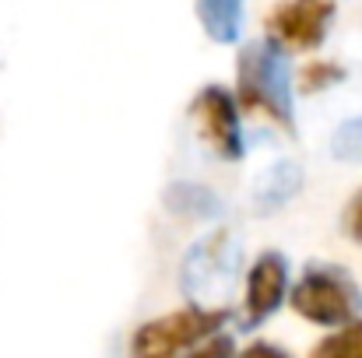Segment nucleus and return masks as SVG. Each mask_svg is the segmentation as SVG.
<instances>
[{"label": "nucleus", "instance_id": "obj_1", "mask_svg": "<svg viewBox=\"0 0 362 358\" xmlns=\"http://www.w3.org/2000/svg\"><path fill=\"white\" fill-rule=\"evenodd\" d=\"M288 46H281L274 35L257 39L240 49L236 60V99L243 109L264 113L285 126L296 130V106H292V74H288Z\"/></svg>", "mask_w": 362, "mask_h": 358}, {"label": "nucleus", "instance_id": "obj_2", "mask_svg": "<svg viewBox=\"0 0 362 358\" xmlns=\"http://www.w3.org/2000/svg\"><path fill=\"white\" fill-rule=\"evenodd\" d=\"M240 263L243 246L229 229H215L204 239H197L180 263V288L187 302L208 309H229V299L240 281Z\"/></svg>", "mask_w": 362, "mask_h": 358}, {"label": "nucleus", "instance_id": "obj_3", "mask_svg": "<svg viewBox=\"0 0 362 358\" xmlns=\"http://www.w3.org/2000/svg\"><path fill=\"white\" fill-rule=\"evenodd\" d=\"M288 306L317 327H345L359 320L362 292L349 278V270L331 267V263H310L303 278L292 285Z\"/></svg>", "mask_w": 362, "mask_h": 358}, {"label": "nucleus", "instance_id": "obj_4", "mask_svg": "<svg viewBox=\"0 0 362 358\" xmlns=\"http://www.w3.org/2000/svg\"><path fill=\"white\" fill-rule=\"evenodd\" d=\"M226 323H229V309H208V306L190 302V309L165 313L158 320L141 323L130 338V352L137 358H165L176 352H194L201 341L218 334Z\"/></svg>", "mask_w": 362, "mask_h": 358}, {"label": "nucleus", "instance_id": "obj_5", "mask_svg": "<svg viewBox=\"0 0 362 358\" xmlns=\"http://www.w3.org/2000/svg\"><path fill=\"white\" fill-rule=\"evenodd\" d=\"M190 117H194L201 137L208 141V148L218 158L240 162L246 155V141H243V126H240V99L229 88L204 85L194 95V102H190Z\"/></svg>", "mask_w": 362, "mask_h": 358}, {"label": "nucleus", "instance_id": "obj_6", "mask_svg": "<svg viewBox=\"0 0 362 358\" xmlns=\"http://www.w3.org/2000/svg\"><path fill=\"white\" fill-rule=\"evenodd\" d=\"M334 11H338L334 0H281L267 14V32L281 46L306 53V49H317L327 39Z\"/></svg>", "mask_w": 362, "mask_h": 358}, {"label": "nucleus", "instance_id": "obj_7", "mask_svg": "<svg viewBox=\"0 0 362 358\" xmlns=\"http://www.w3.org/2000/svg\"><path fill=\"white\" fill-rule=\"evenodd\" d=\"M288 295V260L278 249H267L253 260L246 274V299H243V330H257L267 323Z\"/></svg>", "mask_w": 362, "mask_h": 358}, {"label": "nucleus", "instance_id": "obj_8", "mask_svg": "<svg viewBox=\"0 0 362 358\" xmlns=\"http://www.w3.org/2000/svg\"><path fill=\"white\" fill-rule=\"evenodd\" d=\"M299 190H303V165L292 162V158H278V162H271V165L257 176V183H253V211H257L260 218H271V215H278Z\"/></svg>", "mask_w": 362, "mask_h": 358}, {"label": "nucleus", "instance_id": "obj_9", "mask_svg": "<svg viewBox=\"0 0 362 358\" xmlns=\"http://www.w3.org/2000/svg\"><path fill=\"white\" fill-rule=\"evenodd\" d=\"M162 204H165L173 215L187 218V222H215V218L226 215L222 197H218L215 190L201 186V183H173V186H165Z\"/></svg>", "mask_w": 362, "mask_h": 358}, {"label": "nucleus", "instance_id": "obj_10", "mask_svg": "<svg viewBox=\"0 0 362 358\" xmlns=\"http://www.w3.org/2000/svg\"><path fill=\"white\" fill-rule=\"evenodd\" d=\"M243 4L246 0H197V21L204 35L218 46H233L243 35Z\"/></svg>", "mask_w": 362, "mask_h": 358}, {"label": "nucleus", "instance_id": "obj_11", "mask_svg": "<svg viewBox=\"0 0 362 358\" xmlns=\"http://www.w3.org/2000/svg\"><path fill=\"white\" fill-rule=\"evenodd\" d=\"M313 355L320 358H362V320H352L345 327H338L334 334H327Z\"/></svg>", "mask_w": 362, "mask_h": 358}, {"label": "nucleus", "instance_id": "obj_12", "mask_svg": "<svg viewBox=\"0 0 362 358\" xmlns=\"http://www.w3.org/2000/svg\"><path fill=\"white\" fill-rule=\"evenodd\" d=\"M345 81V67L341 64H334V60H317V64H306L303 71H299V92L303 95H313V92H327V88H334V85H341Z\"/></svg>", "mask_w": 362, "mask_h": 358}, {"label": "nucleus", "instance_id": "obj_13", "mask_svg": "<svg viewBox=\"0 0 362 358\" xmlns=\"http://www.w3.org/2000/svg\"><path fill=\"white\" fill-rule=\"evenodd\" d=\"M331 155L338 162H362V113L345 119L331 137Z\"/></svg>", "mask_w": 362, "mask_h": 358}, {"label": "nucleus", "instance_id": "obj_14", "mask_svg": "<svg viewBox=\"0 0 362 358\" xmlns=\"http://www.w3.org/2000/svg\"><path fill=\"white\" fill-rule=\"evenodd\" d=\"M233 352H236V341H233L229 334H222V330H218V334H211L208 341H201L190 355L194 358H211V355H233Z\"/></svg>", "mask_w": 362, "mask_h": 358}, {"label": "nucleus", "instance_id": "obj_15", "mask_svg": "<svg viewBox=\"0 0 362 358\" xmlns=\"http://www.w3.org/2000/svg\"><path fill=\"white\" fill-rule=\"evenodd\" d=\"M345 232L362 246V190L352 197V204L345 208Z\"/></svg>", "mask_w": 362, "mask_h": 358}, {"label": "nucleus", "instance_id": "obj_16", "mask_svg": "<svg viewBox=\"0 0 362 358\" xmlns=\"http://www.w3.org/2000/svg\"><path fill=\"white\" fill-rule=\"evenodd\" d=\"M246 355H278V358H285V352H281V348H274V345H250V348H246Z\"/></svg>", "mask_w": 362, "mask_h": 358}]
</instances>
